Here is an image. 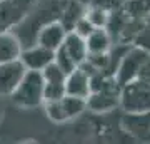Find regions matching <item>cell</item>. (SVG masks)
I'll use <instances>...</instances> for the list:
<instances>
[{
  "mask_svg": "<svg viewBox=\"0 0 150 144\" xmlns=\"http://www.w3.org/2000/svg\"><path fill=\"white\" fill-rule=\"evenodd\" d=\"M93 29H95V27L92 25L90 22H88V20L85 19V15H83V17L80 19V20H79L77 24H75V27L72 29V30H74L75 34H79V35H82L83 39H87L88 35H90V32L93 30Z\"/></svg>",
  "mask_w": 150,
  "mask_h": 144,
  "instance_id": "obj_18",
  "label": "cell"
},
{
  "mask_svg": "<svg viewBox=\"0 0 150 144\" xmlns=\"http://www.w3.org/2000/svg\"><path fill=\"white\" fill-rule=\"evenodd\" d=\"M43 84H45V102L55 101L59 97L65 96V79L67 74L59 65L52 62L42 70Z\"/></svg>",
  "mask_w": 150,
  "mask_h": 144,
  "instance_id": "obj_8",
  "label": "cell"
},
{
  "mask_svg": "<svg viewBox=\"0 0 150 144\" xmlns=\"http://www.w3.org/2000/svg\"><path fill=\"white\" fill-rule=\"evenodd\" d=\"M22 42L13 30H2L0 32V64L18 60L22 55Z\"/></svg>",
  "mask_w": 150,
  "mask_h": 144,
  "instance_id": "obj_12",
  "label": "cell"
},
{
  "mask_svg": "<svg viewBox=\"0 0 150 144\" xmlns=\"http://www.w3.org/2000/svg\"><path fill=\"white\" fill-rule=\"evenodd\" d=\"M27 72L22 60H12L0 64V97H10Z\"/></svg>",
  "mask_w": 150,
  "mask_h": 144,
  "instance_id": "obj_7",
  "label": "cell"
},
{
  "mask_svg": "<svg viewBox=\"0 0 150 144\" xmlns=\"http://www.w3.org/2000/svg\"><path fill=\"white\" fill-rule=\"evenodd\" d=\"M37 0H4L0 2V32L10 30L28 14Z\"/></svg>",
  "mask_w": 150,
  "mask_h": 144,
  "instance_id": "obj_6",
  "label": "cell"
},
{
  "mask_svg": "<svg viewBox=\"0 0 150 144\" xmlns=\"http://www.w3.org/2000/svg\"><path fill=\"white\" fill-rule=\"evenodd\" d=\"M55 59V52L50 49L43 47L40 44H33L30 47L22 50L20 60L28 70H43L48 64H52Z\"/></svg>",
  "mask_w": 150,
  "mask_h": 144,
  "instance_id": "obj_9",
  "label": "cell"
},
{
  "mask_svg": "<svg viewBox=\"0 0 150 144\" xmlns=\"http://www.w3.org/2000/svg\"><path fill=\"white\" fill-rule=\"evenodd\" d=\"M150 62V52L139 45H129L123 57L120 59L117 69H115V80L120 85H125L132 80L142 77L147 64Z\"/></svg>",
  "mask_w": 150,
  "mask_h": 144,
  "instance_id": "obj_2",
  "label": "cell"
},
{
  "mask_svg": "<svg viewBox=\"0 0 150 144\" xmlns=\"http://www.w3.org/2000/svg\"><path fill=\"white\" fill-rule=\"evenodd\" d=\"M88 54H107L113 45V37L110 35L105 27H97L90 32V35L85 39Z\"/></svg>",
  "mask_w": 150,
  "mask_h": 144,
  "instance_id": "obj_14",
  "label": "cell"
},
{
  "mask_svg": "<svg viewBox=\"0 0 150 144\" xmlns=\"http://www.w3.org/2000/svg\"><path fill=\"white\" fill-rule=\"evenodd\" d=\"M120 107L127 114L150 112V82L145 77L132 80L122 85L120 91Z\"/></svg>",
  "mask_w": 150,
  "mask_h": 144,
  "instance_id": "obj_3",
  "label": "cell"
},
{
  "mask_svg": "<svg viewBox=\"0 0 150 144\" xmlns=\"http://www.w3.org/2000/svg\"><path fill=\"white\" fill-rule=\"evenodd\" d=\"M85 19L90 22L95 29L97 27H107L108 19H110V12L102 9V7H98V5H93V4H87Z\"/></svg>",
  "mask_w": 150,
  "mask_h": 144,
  "instance_id": "obj_16",
  "label": "cell"
},
{
  "mask_svg": "<svg viewBox=\"0 0 150 144\" xmlns=\"http://www.w3.org/2000/svg\"><path fill=\"white\" fill-rule=\"evenodd\" d=\"M43 107H45V114H47L48 121H52L54 124H67L77 119L79 116H82L83 111H87V101L65 94L55 101L45 102Z\"/></svg>",
  "mask_w": 150,
  "mask_h": 144,
  "instance_id": "obj_4",
  "label": "cell"
},
{
  "mask_svg": "<svg viewBox=\"0 0 150 144\" xmlns=\"http://www.w3.org/2000/svg\"><path fill=\"white\" fill-rule=\"evenodd\" d=\"M60 50L69 57L72 62H74L77 67L82 65L87 60V55H88V49H87V40L82 35L75 34L74 30H69L65 40L60 45Z\"/></svg>",
  "mask_w": 150,
  "mask_h": 144,
  "instance_id": "obj_10",
  "label": "cell"
},
{
  "mask_svg": "<svg viewBox=\"0 0 150 144\" xmlns=\"http://www.w3.org/2000/svg\"><path fill=\"white\" fill-rule=\"evenodd\" d=\"M132 45H139V47H142L150 52V17L144 19L139 32H137L134 42H132Z\"/></svg>",
  "mask_w": 150,
  "mask_h": 144,
  "instance_id": "obj_17",
  "label": "cell"
},
{
  "mask_svg": "<svg viewBox=\"0 0 150 144\" xmlns=\"http://www.w3.org/2000/svg\"><path fill=\"white\" fill-rule=\"evenodd\" d=\"M122 7L132 19L150 17V0H123Z\"/></svg>",
  "mask_w": 150,
  "mask_h": 144,
  "instance_id": "obj_15",
  "label": "cell"
},
{
  "mask_svg": "<svg viewBox=\"0 0 150 144\" xmlns=\"http://www.w3.org/2000/svg\"><path fill=\"white\" fill-rule=\"evenodd\" d=\"M0 2H4V0H0Z\"/></svg>",
  "mask_w": 150,
  "mask_h": 144,
  "instance_id": "obj_20",
  "label": "cell"
},
{
  "mask_svg": "<svg viewBox=\"0 0 150 144\" xmlns=\"http://www.w3.org/2000/svg\"><path fill=\"white\" fill-rule=\"evenodd\" d=\"M67 34H69V30L65 29V25L62 22L52 20L40 29L38 37H37V44H40V45H43V47H47L55 52L62 45V42L65 40Z\"/></svg>",
  "mask_w": 150,
  "mask_h": 144,
  "instance_id": "obj_11",
  "label": "cell"
},
{
  "mask_svg": "<svg viewBox=\"0 0 150 144\" xmlns=\"http://www.w3.org/2000/svg\"><path fill=\"white\" fill-rule=\"evenodd\" d=\"M93 72L95 70L92 69L87 62H83L79 67H75L72 72L67 74V79H65V94L80 97V99H85L87 101V97L90 96V92H92V74Z\"/></svg>",
  "mask_w": 150,
  "mask_h": 144,
  "instance_id": "obj_5",
  "label": "cell"
},
{
  "mask_svg": "<svg viewBox=\"0 0 150 144\" xmlns=\"http://www.w3.org/2000/svg\"><path fill=\"white\" fill-rule=\"evenodd\" d=\"M10 101L20 109H35L45 104V84L42 70H28L12 92Z\"/></svg>",
  "mask_w": 150,
  "mask_h": 144,
  "instance_id": "obj_1",
  "label": "cell"
},
{
  "mask_svg": "<svg viewBox=\"0 0 150 144\" xmlns=\"http://www.w3.org/2000/svg\"><path fill=\"white\" fill-rule=\"evenodd\" d=\"M79 2H82V4H85V5H87V4H88L90 0H79Z\"/></svg>",
  "mask_w": 150,
  "mask_h": 144,
  "instance_id": "obj_19",
  "label": "cell"
},
{
  "mask_svg": "<svg viewBox=\"0 0 150 144\" xmlns=\"http://www.w3.org/2000/svg\"><path fill=\"white\" fill-rule=\"evenodd\" d=\"M87 5L79 0H62L60 4V17L59 20L65 25L67 30H72L75 24L85 15Z\"/></svg>",
  "mask_w": 150,
  "mask_h": 144,
  "instance_id": "obj_13",
  "label": "cell"
}]
</instances>
